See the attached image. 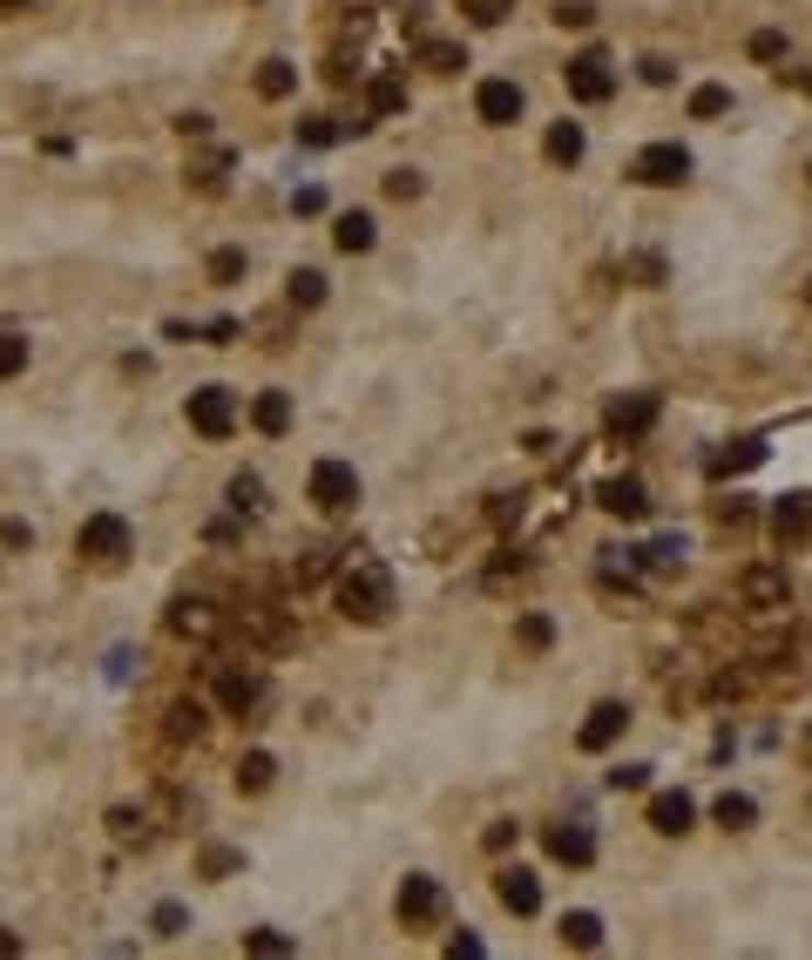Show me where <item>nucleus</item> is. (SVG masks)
Instances as JSON below:
<instances>
[{
    "instance_id": "f257e3e1",
    "label": "nucleus",
    "mask_w": 812,
    "mask_h": 960,
    "mask_svg": "<svg viewBox=\"0 0 812 960\" xmlns=\"http://www.w3.org/2000/svg\"><path fill=\"white\" fill-rule=\"evenodd\" d=\"M339 616L345 622H386L393 616V575H386L379 562H353V569H339Z\"/></svg>"
},
{
    "instance_id": "f03ea898",
    "label": "nucleus",
    "mask_w": 812,
    "mask_h": 960,
    "mask_svg": "<svg viewBox=\"0 0 812 960\" xmlns=\"http://www.w3.org/2000/svg\"><path fill=\"white\" fill-rule=\"evenodd\" d=\"M305 494H312L319 514H353V501H359V473H353V460H319L312 480H305Z\"/></svg>"
},
{
    "instance_id": "7ed1b4c3",
    "label": "nucleus",
    "mask_w": 812,
    "mask_h": 960,
    "mask_svg": "<svg viewBox=\"0 0 812 960\" xmlns=\"http://www.w3.org/2000/svg\"><path fill=\"white\" fill-rule=\"evenodd\" d=\"M441 906H447V893H441V879H434V872H407V879H400V893H393L400 927H434Z\"/></svg>"
},
{
    "instance_id": "20e7f679",
    "label": "nucleus",
    "mask_w": 812,
    "mask_h": 960,
    "mask_svg": "<svg viewBox=\"0 0 812 960\" xmlns=\"http://www.w3.org/2000/svg\"><path fill=\"white\" fill-rule=\"evenodd\" d=\"M562 82H569L575 102H609V95H616V61H609L603 48H583V55L562 68Z\"/></svg>"
},
{
    "instance_id": "39448f33",
    "label": "nucleus",
    "mask_w": 812,
    "mask_h": 960,
    "mask_svg": "<svg viewBox=\"0 0 812 960\" xmlns=\"http://www.w3.org/2000/svg\"><path fill=\"white\" fill-rule=\"evenodd\" d=\"M129 522H123V514H95V522H82V535H75V548H82L89 555V562H102V569H115V562H123V555H129Z\"/></svg>"
},
{
    "instance_id": "423d86ee",
    "label": "nucleus",
    "mask_w": 812,
    "mask_h": 960,
    "mask_svg": "<svg viewBox=\"0 0 812 960\" xmlns=\"http://www.w3.org/2000/svg\"><path fill=\"white\" fill-rule=\"evenodd\" d=\"M190 426H197L204 439H230V426H238V392L230 386H197L190 392Z\"/></svg>"
},
{
    "instance_id": "0eeeda50",
    "label": "nucleus",
    "mask_w": 812,
    "mask_h": 960,
    "mask_svg": "<svg viewBox=\"0 0 812 960\" xmlns=\"http://www.w3.org/2000/svg\"><path fill=\"white\" fill-rule=\"evenodd\" d=\"M684 176H690V149L684 142H650L637 156V183H650V190H677Z\"/></svg>"
},
{
    "instance_id": "6e6552de",
    "label": "nucleus",
    "mask_w": 812,
    "mask_h": 960,
    "mask_svg": "<svg viewBox=\"0 0 812 960\" xmlns=\"http://www.w3.org/2000/svg\"><path fill=\"white\" fill-rule=\"evenodd\" d=\"M522 82H508V75H488V82L474 89V115L481 123H494V129H508V123H522Z\"/></svg>"
},
{
    "instance_id": "1a4fd4ad",
    "label": "nucleus",
    "mask_w": 812,
    "mask_h": 960,
    "mask_svg": "<svg viewBox=\"0 0 812 960\" xmlns=\"http://www.w3.org/2000/svg\"><path fill=\"white\" fill-rule=\"evenodd\" d=\"M609 439H643L656 426V392H624V399H609V413H603Z\"/></svg>"
},
{
    "instance_id": "9d476101",
    "label": "nucleus",
    "mask_w": 812,
    "mask_h": 960,
    "mask_svg": "<svg viewBox=\"0 0 812 960\" xmlns=\"http://www.w3.org/2000/svg\"><path fill=\"white\" fill-rule=\"evenodd\" d=\"M624 731H630V710L616 704V697H603V704L583 717V731H575V744H583V751H609V744L624 738Z\"/></svg>"
},
{
    "instance_id": "9b49d317",
    "label": "nucleus",
    "mask_w": 812,
    "mask_h": 960,
    "mask_svg": "<svg viewBox=\"0 0 812 960\" xmlns=\"http://www.w3.org/2000/svg\"><path fill=\"white\" fill-rule=\"evenodd\" d=\"M170 629L190 636V643H210V636H217V603H210V595H176V603H170Z\"/></svg>"
},
{
    "instance_id": "f8f14e48",
    "label": "nucleus",
    "mask_w": 812,
    "mask_h": 960,
    "mask_svg": "<svg viewBox=\"0 0 812 960\" xmlns=\"http://www.w3.org/2000/svg\"><path fill=\"white\" fill-rule=\"evenodd\" d=\"M739 595L752 609H786L792 603V582H786V569H745L739 575Z\"/></svg>"
},
{
    "instance_id": "ddd939ff",
    "label": "nucleus",
    "mask_w": 812,
    "mask_h": 960,
    "mask_svg": "<svg viewBox=\"0 0 812 960\" xmlns=\"http://www.w3.org/2000/svg\"><path fill=\"white\" fill-rule=\"evenodd\" d=\"M771 535H779V548L812 541V494H786L779 507H771Z\"/></svg>"
},
{
    "instance_id": "4468645a",
    "label": "nucleus",
    "mask_w": 812,
    "mask_h": 960,
    "mask_svg": "<svg viewBox=\"0 0 812 960\" xmlns=\"http://www.w3.org/2000/svg\"><path fill=\"white\" fill-rule=\"evenodd\" d=\"M494 900L508 906V913H535V906H541V879L522 872V866H501V872H494Z\"/></svg>"
},
{
    "instance_id": "2eb2a0df",
    "label": "nucleus",
    "mask_w": 812,
    "mask_h": 960,
    "mask_svg": "<svg viewBox=\"0 0 812 960\" xmlns=\"http://www.w3.org/2000/svg\"><path fill=\"white\" fill-rule=\"evenodd\" d=\"M603 514H616V522H643V514H650L643 480H637V473H624V480H603Z\"/></svg>"
},
{
    "instance_id": "dca6fc26",
    "label": "nucleus",
    "mask_w": 812,
    "mask_h": 960,
    "mask_svg": "<svg viewBox=\"0 0 812 960\" xmlns=\"http://www.w3.org/2000/svg\"><path fill=\"white\" fill-rule=\"evenodd\" d=\"M650 825L664 832V838H684L690 825H698V805H690L684 791H656V798H650Z\"/></svg>"
},
{
    "instance_id": "f3484780",
    "label": "nucleus",
    "mask_w": 812,
    "mask_h": 960,
    "mask_svg": "<svg viewBox=\"0 0 812 960\" xmlns=\"http://www.w3.org/2000/svg\"><path fill=\"white\" fill-rule=\"evenodd\" d=\"M251 426H258L264 439H285V433H291V392H278V386L258 392V399H251Z\"/></svg>"
},
{
    "instance_id": "a211bd4d",
    "label": "nucleus",
    "mask_w": 812,
    "mask_h": 960,
    "mask_svg": "<svg viewBox=\"0 0 812 960\" xmlns=\"http://www.w3.org/2000/svg\"><path fill=\"white\" fill-rule=\"evenodd\" d=\"M549 853H556L562 866H590V859H596V838H590V825H556V832H549Z\"/></svg>"
},
{
    "instance_id": "6ab92c4d",
    "label": "nucleus",
    "mask_w": 812,
    "mask_h": 960,
    "mask_svg": "<svg viewBox=\"0 0 812 960\" xmlns=\"http://www.w3.org/2000/svg\"><path fill=\"white\" fill-rule=\"evenodd\" d=\"M332 244H339L345 258H359V251H373V217H366V210H345V217L332 224Z\"/></svg>"
},
{
    "instance_id": "aec40b11",
    "label": "nucleus",
    "mask_w": 812,
    "mask_h": 960,
    "mask_svg": "<svg viewBox=\"0 0 812 960\" xmlns=\"http://www.w3.org/2000/svg\"><path fill=\"white\" fill-rule=\"evenodd\" d=\"M217 704L244 717V710L258 704V676H251V670H224V676H217Z\"/></svg>"
},
{
    "instance_id": "412c9836",
    "label": "nucleus",
    "mask_w": 812,
    "mask_h": 960,
    "mask_svg": "<svg viewBox=\"0 0 812 960\" xmlns=\"http://www.w3.org/2000/svg\"><path fill=\"white\" fill-rule=\"evenodd\" d=\"M271 778H278V757H271V751H244L238 757V791H271Z\"/></svg>"
},
{
    "instance_id": "4be33fe9",
    "label": "nucleus",
    "mask_w": 812,
    "mask_h": 960,
    "mask_svg": "<svg viewBox=\"0 0 812 960\" xmlns=\"http://www.w3.org/2000/svg\"><path fill=\"white\" fill-rule=\"evenodd\" d=\"M204 724H210V717H204L197 697H176V704H170V738H176V744H197Z\"/></svg>"
},
{
    "instance_id": "5701e85b",
    "label": "nucleus",
    "mask_w": 812,
    "mask_h": 960,
    "mask_svg": "<svg viewBox=\"0 0 812 960\" xmlns=\"http://www.w3.org/2000/svg\"><path fill=\"white\" fill-rule=\"evenodd\" d=\"M583 149H590V136H583V123H556L549 129V163H583Z\"/></svg>"
},
{
    "instance_id": "b1692460",
    "label": "nucleus",
    "mask_w": 812,
    "mask_h": 960,
    "mask_svg": "<svg viewBox=\"0 0 812 960\" xmlns=\"http://www.w3.org/2000/svg\"><path fill=\"white\" fill-rule=\"evenodd\" d=\"M711 819H718L724 832H752V825H758V805H752L745 791H724L718 805H711Z\"/></svg>"
},
{
    "instance_id": "393cba45",
    "label": "nucleus",
    "mask_w": 812,
    "mask_h": 960,
    "mask_svg": "<svg viewBox=\"0 0 812 960\" xmlns=\"http://www.w3.org/2000/svg\"><path fill=\"white\" fill-rule=\"evenodd\" d=\"M765 460V447L758 439H745V447H724V454H711V480H731V473H752Z\"/></svg>"
},
{
    "instance_id": "a878e982",
    "label": "nucleus",
    "mask_w": 812,
    "mask_h": 960,
    "mask_svg": "<svg viewBox=\"0 0 812 960\" xmlns=\"http://www.w3.org/2000/svg\"><path fill=\"white\" fill-rule=\"evenodd\" d=\"M285 298H291V311H319L325 305V271H291Z\"/></svg>"
},
{
    "instance_id": "bb28decb",
    "label": "nucleus",
    "mask_w": 812,
    "mask_h": 960,
    "mask_svg": "<svg viewBox=\"0 0 812 960\" xmlns=\"http://www.w3.org/2000/svg\"><path fill=\"white\" fill-rule=\"evenodd\" d=\"M562 947H603V919L596 913H562Z\"/></svg>"
},
{
    "instance_id": "cd10ccee",
    "label": "nucleus",
    "mask_w": 812,
    "mask_h": 960,
    "mask_svg": "<svg viewBox=\"0 0 812 960\" xmlns=\"http://www.w3.org/2000/svg\"><path fill=\"white\" fill-rule=\"evenodd\" d=\"M366 102H373V115H400L407 108V82H400V75H373Z\"/></svg>"
},
{
    "instance_id": "c85d7f7f",
    "label": "nucleus",
    "mask_w": 812,
    "mask_h": 960,
    "mask_svg": "<svg viewBox=\"0 0 812 960\" xmlns=\"http://www.w3.org/2000/svg\"><path fill=\"white\" fill-rule=\"evenodd\" d=\"M291 89H298V68H291V61H264V68H258V95H264V102H278V95H291Z\"/></svg>"
},
{
    "instance_id": "c756f323",
    "label": "nucleus",
    "mask_w": 812,
    "mask_h": 960,
    "mask_svg": "<svg viewBox=\"0 0 812 960\" xmlns=\"http://www.w3.org/2000/svg\"><path fill=\"white\" fill-rule=\"evenodd\" d=\"M515 643H522L528 656H541V650L556 643V622H549V616H522V622H515Z\"/></svg>"
},
{
    "instance_id": "7c9ffc66",
    "label": "nucleus",
    "mask_w": 812,
    "mask_h": 960,
    "mask_svg": "<svg viewBox=\"0 0 812 960\" xmlns=\"http://www.w3.org/2000/svg\"><path fill=\"white\" fill-rule=\"evenodd\" d=\"M724 108H731V89H724V82H705V89H690V115H705V123H718Z\"/></svg>"
},
{
    "instance_id": "2f4dec72",
    "label": "nucleus",
    "mask_w": 812,
    "mask_h": 960,
    "mask_svg": "<svg viewBox=\"0 0 812 960\" xmlns=\"http://www.w3.org/2000/svg\"><path fill=\"white\" fill-rule=\"evenodd\" d=\"M230 507H238V514H258V507H264V480H258V473H230Z\"/></svg>"
},
{
    "instance_id": "473e14b6",
    "label": "nucleus",
    "mask_w": 812,
    "mask_h": 960,
    "mask_svg": "<svg viewBox=\"0 0 812 960\" xmlns=\"http://www.w3.org/2000/svg\"><path fill=\"white\" fill-rule=\"evenodd\" d=\"M27 373V332H0V379Z\"/></svg>"
},
{
    "instance_id": "72a5a7b5",
    "label": "nucleus",
    "mask_w": 812,
    "mask_h": 960,
    "mask_svg": "<svg viewBox=\"0 0 812 960\" xmlns=\"http://www.w3.org/2000/svg\"><path fill=\"white\" fill-rule=\"evenodd\" d=\"M643 562H650V569H677V562H684V535H656V541L643 548Z\"/></svg>"
},
{
    "instance_id": "f704fd0d",
    "label": "nucleus",
    "mask_w": 812,
    "mask_h": 960,
    "mask_svg": "<svg viewBox=\"0 0 812 960\" xmlns=\"http://www.w3.org/2000/svg\"><path fill=\"white\" fill-rule=\"evenodd\" d=\"M108 832H115V838H123V846H129V838H136V846H142V838H149V825H142V812H129V805H115V812H108Z\"/></svg>"
},
{
    "instance_id": "c9c22d12",
    "label": "nucleus",
    "mask_w": 812,
    "mask_h": 960,
    "mask_svg": "<svg viewBox=\"0 0 812 960\" xmlns=\"http://www.w3.org/2000/svg\"><path fill=\"white\" fill-rule=\"evenodd\" d=\"M210 277H217V285H238V277H244V251H238V244H224V251L210 258Z\"/></svg>"
},
{
    "instance_id": "e433bc0d",
    "label": "nucleus",
    "mask_w": 812,
    "mask_h": 960,
    "mask_svg": "<svg viewBox=\"0 0 812 960\" xmlns=\"http://www.w3.org/2000/svg\"><path fill=\"white\" fill-rule=\"evenodd\" d=\"M332 562H339L332 548H312V555L298 562V588H305V582H319V575H332Z\"/></svg>"
},
{
    "instance_id": "4c0bfd02",
    "label": "nucleus",
    "mask_w": 812,
    "mask_h": 960,
    "mask_svg": "<svg viewBox=\"0 0 812 960\" xmlns=\"http://www.w3.org/2000/svg\"><path fill=\"white\" fill-rule=\"evenodd\" d=\"M244 953H291V934H271V927H258V934H244Z\"/></svg>"
},
{
    "instance_id": "58836bf2",
    "label": "nucleus",
    "mask_w": 812,
    "mask_h": 960,
    "mask_svg": "<svg viewBox=\"0 0 812 960\" xmlns=\"http://www.w3.org/2000/svg\"><path fill=\"white\" fill-rule=\"evenodd\" d=\"M298 142L305 149H332L339 142V123H298Z\"/></svg>"
},
{
    "instance_id": "ea45409f",
    "label": "nucleus",
    "mask_w": 812,
    "mask_h": 960,
    "mask_svg": "<svg viewBox=\"0 0 812 960\" xmlns=\"http://www.w3.org/2000/svg\"><path fill=\"white\" fill-rule=\"evenodd\" d=\"M420 190H427V183H420V170H393V176H386V196H400V204H407V196H420Z\"/></svg>"
},
{
    "instance_id": "a19ab883",
    "label": "nucleus",
    "mask_w": 812,
    "mask_h": 960,
    "mask_svg": "<svg viewBox=\"0 0 812 960\" xmlns=\"http://www.w3.org/2000/svg\"><path fill=\"white\" fill-rule=\"evenodd\" d=\"M718 522H731V528L752 522V501H745V494H718Z\"/></svg>"
},
{
    "instance_id": "79ce46f5",
    "label": "nucleus",
    "mask_w": 812,
    "mask_h": 960,
    "mask_svg": "<svg viewBox=\"0 0 812 960\" xmlns=\"http://www.w3.org/2000/svg\"><path fill=\"white\" fill-rule=\"evenodd\" d=\"M481 846H488V853H508V846H515V819H494V825L481 832Z\"/></svg>"
},
{
    "instance_id": "37998d69",
    "label": "nucleus",
    "mask_w": 812,
    "mask_h": 960,
    "mask_svg": "<svg viewBox=\"0 0 812 960\" xmlns=\"http://www.w3.org/2000/svg\"><path fill=\"white\" fill-rule=\"evenodd\" d=\"M609 785H616V791H643V785H650V765H616Z\"/></svg>"
},
{
    "instance_id": "c03bdc74",
    "label": "nucleus",
    "mask_w": 812,
    "mask_h": 960,
    "mask_svg": "<svg viewBox=\"0 0 812 960\" xmlns=\"http://www.w3.org/2000/svg\"><path fill=\"white\" fill-rule=\"evenodd\" d=\"M183 919H190V913H183L176 900H163V906H157V934H163V940H176V934H183Z\"/></svg>"
},
{
    "instance_id": "a18cd8bd",
    "label": "nucleus",
    "mask_w": 812,
    "mask_h": 960,
    "mask_svg": "<svg viewBox=\"0 0 812 960\" xmlns=\"http://www.w3.org/2000/svg\"><path fill=\"white\" fill-rule=\"evenodd\" d=\"M779 55H786V34H771V27L752 34V61H779Z\"/></svg>"
},
{
    "instance_id": "49530a36",
    "label": "nucleus",
    "mask_w": 812,
    "mask_h": 960,
    "mask_svg": "<svg viewBox=\"0 0 812 960\" xmlns=\"http://www.w3.org/2000/svg\"><path fill=\"white\" fill-rule=\"evenodd\" d=\"M460 61H468V55H460V48H447V42H434V48H427V68H434V75H454Z\"/></svg>"
},
{
    "instance_id": "de8ad7c7",
    "label": "nucleus",
    "mask_w": 812,
    "mask_h": 960,
    "mask_svg": "<svg viewBox=\"0 0 812 960\" xmlns=\"http://www.w3.org/2000/svg\"><path fill=\"white\" fill-rule=\"evenodd\" d=\"M0 548H34V528L8 514V522H0Z\"/></svg>"
},
{
    "instance_id": "09e8293b",
    "label": "nucleus",
    "mask_w": 812,
    "mask_h": 960,
    "mask_svg": "<svg viewBox=\"0 0 812 960\" xmlns=\"http://www.w3.org/2000/svg\"><path fill=\"white\" fill-rule=\"evenodd\" d=\"M508 8H515V0H468V14H474L481 27H494V21H501V14H508Z\"/></svg>"
},
{
    "instance_id": "8fccbe9b",
    "label": "nucleus",
    "mask_w": 812,
    "mask_h": 960,
    "mask_svg": "<svg viewBox=\"0 0 812 960\" xmlns=\"http://www.w3.org/2000/svg\"><path fill=\"white\" fill-rule=\"evenodd\" d=\"M204 866H210V879H230V872H238V853H230V846H210Z\"/></svg>"
},
{
    "instance_id": "3c124183",
    "label": "nucleus",
    "mask_w": 812,
    "mask_h": 960,
    "mask_svg": "<svg viewBox=\"0 0 812 960\" xmlns=\"http://www.w3.org/2000/svg\"><path fill=\"white\" fill-rule=\"evenodd\" d=\"M556 21H562V27H590V21H596V8H583V0H562Z\"/></svg>"
},
{
    "instance_id": "603ef678",
    "label": "nucleus",
    "mask_w": 812,
    "mask_h": 960,
    "mask_svg": "<svg viewBox=\"0 0 812 960\" xmlns=\"http://www.w3.org/2000/svg\"><path fill=\"white\" fill-rule=\"evenodd\" d=\"M671 75H677V68H671L664 55H643V82H650V89H664V82H671Z\"/></svg>"
},
{
    "instance_id": "864d4df0",
    "label": "nucleus",
    "mask_w": 812,
    "mask_h": 960,
    "mask_svg": "<svg viewBox=\"0 0 812 960\" xmlns=\"http://www.w3.org/2000/svg\"><path fill=\"white\" fill-rule=\"evenodd\" d=\"M447 953H454V960H481V940H474V934H454Z\"/></svg>"
},
{
    "instance_id": "5fc2aeb1",
    "label": "nucleus",
    "mask_w": 812,
    "mask_h": 960,
    "mask_svg": "<svg viewBox=\"0 0 812 960\" xmlns=\"http://www.w3.org/2000/svg\"><path fill=\"white\" fill-rule=\"evenodd\" d=\"M204 339H210V345H230V339H238V318H217V325H210Z\"/></svg>"
},
{
    "instance_id": "6e6d98bb",
    "label": "nucleus",
    "mask_w": 812,
    "mask_h": 960,
    "mask_svg": "<svg viewBox=\"0 0 812 960\" xmlns=\"http://www.w3.org/2000/svg\"><path fill=\"white\" fill-rule=\"evenodd\" d=\"M14 953H21V934H14V927H0V960H14Z\"/></svg>"
},
{
    "instance_id": "4d7b16f0",
    "label": "nucleus",
    "mask_w": 812,
    "mask_h": 960,
    "mask_svg": "<svg viewBox=\"0 0 812 960\" xmlns=\"http://www.w3.org/2000/svg\"><path fill=\"white\" fill-rule=\"evenodd\" d=\"M805 765H812V731H805Z\"/></svg>"
},
{
    "instance_id": "13d9d810",
    "label": "nucleus",
    "mask_w": 812,
    "mask_h": 960,
    "mask_svg": "<svg viewBox=\"0 0 812 960\" xmlns=\"http://www.w3.org/2000/svg\"><path fill=\"white\" fill-rule=\"evenodd\" d=\"M805 305H812V285H805Z\"/></svg>"
}]
</instances>
